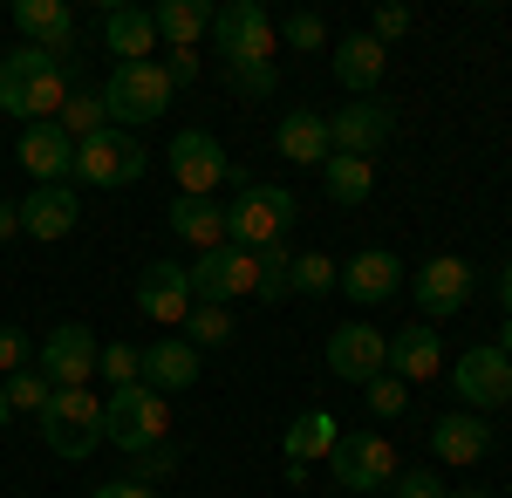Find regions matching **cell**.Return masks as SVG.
<instances>
[{
    "label": "cell",
    "instance_id": "obj_34",
    "mask_svg": "<svg viewBox=\"0 0 512 498\" xmlns=\"http://www.w3.org/2000/svg\"><path fill=\"white\" fill-rule=\"evenodd\" d=\"M185 342L192 348H226L233 342V307H192V314H185Z\"/></svg>",
    "mask_w": 512,
    "mask_h": 498
},
{
    "label": "cell",
    "instance_id": "obj_49",
    "mask_svg": "<svg viewBox=\"0 0 512 498\" xmlns=\"http://www.w3.org/2000/svg\"><path fill=\"white\" fill-rule=\"evenodd\" d=\"M7 423H14V410H7V383H0V430H7Z\"/></svg>",
    "mask_w": 512,
    "mask_h": 498
},
{
    "label": "cell",
    "instance_id": "obj_43",
    "mask_svg": "<svg viewBox=\"0 0 512 498\" xmlns=\"http://www.w3.org/2000/svg\"><path fill=\"white\" fill-rule=\"evenodd\" d=\"M171 471H178V451H171V444H158V451H144V458H137V471H130V478H137V485H158V478H171Z\"/></svg>",
    "mask_w": 512,
    "mask_h": 498
},
{
    "label": "cell",
    "instance_id": "obj_3",
    "mask_svg": "<svg viewBox=\"0 0 512 498\" xmlns=\"http://www.w3.org/2000/svg\"><path fill=\"white\" fill-rule=\"evenodd\" d=\"M41 444H48L55 458L82 464L103 444V396H96V389H55V396L41 403Z\"/></svg>",
    "mask_w": 512,
    "mask_h": 498
},
{
    "label": "cell",
    "instance_id": "obj_6",
    "mask_svg": "<svg viewBox=\"0 0 512 498\" xmlns=\"http://www.w3.org/2000/svg\"><path fill=\"white\" fill-rule=\"evenodd\" d=\"M171 76H164V62H123L110 69V89H103V110L117 130H137V123H158L171 110Z\"/></svg>",
    "mask_w": 512,
    "mask_h": 498
},
{
    "label": "cell",
    "instance_id": "obj_31",
    "mask_svg": "<svg viewBox=\"0 0 512 498\" xmlns=\"http://www.w3.org/2000/svg\"><path fill=\"white\" fill-rule=\"evenodd\" d=\"M62 137L69 144H82V137H96L103 123H110V110H103V89H69V103H62Z\"/></svg>",
    "mask_w": 512,
    "mask_h": 498
},
{
    "label": "cell",
    "instance_id": "obj_17",
    "mask_svg": "<svg viewBox=\"0 0 512 498\" xmlns=\"http://www.w3.org/2000/svg\"><path fill=\"white\" fill-rule=\"evenodd\" d=\"M14 157L28 164L35 185H69V178H76V144L62 137V123H21Z\"/></svg>",
    "mask_w": 512,
    "mask_h": 498
},
{
    "label": "cell",
    "instance_id": "obj_9",
    "mask_svg": "<svg viewBox=\"0 0 512 498\" xmlns=\"http://www.w3.org/2000/svg\"><path fill=\"white\" fill-rule=\"evenodd\" d=\"M164 164H171V178H178V198H212L233 178V157L219 151L212 130H178V137L164 144Z\"/></svg>",
    "mask_w": 512,
    "mask_h": 498
},
{
    "label": "cell",
    "instance_id": "obj_42",
    "mask_svg": "<svg viewBox=\"0 0 512 498\" xmlns=\"http://www.w3.org/2000/svg\"><path fill=\"white\" fill-rule=\"evenodd\" d=\"M390 498H451L437 471H396L390 478Z\"/></svg>",
    "mask_w": 512,
    "mask_h": 498
},
{
    "label": "cell",
    "instance_id": "obj_16",
    "mask_svg": "<svg viewBox=\"0 0 512 498\" xmlns=\"http://www.w3.org/2000/svg\"><path fill=\"white\" fill-rule=\"evenodd\" d=\"M137 314H151L164 335L192 314V267H178V260H151V267L137 273Z\"/></svg>",
    "mask_w": 512,
    "mask_h": 498
},
{
    "label": "cell",
    "instance_id": "obj_28",
    "mask_svg": "<svg viewBox=\"0 0 512 498\" xmlns=\"http://www.w3.org/2000/svg\"><path fill=\"white\" fill-rule=\"evenodd\" d=\"M274 151L287 157V164H328V116L321 110H287L280 116V130H274Z\"/></svg>",
    "mask_w": 512,
    "mask_h": 498
},
{
    "label": "cell",
    "instance_id": "obj_23",
    "mask_svg": "<svg viewBox=\"0 0 512 498\" xmlns=\"http://www.w3.org/2000/svg\"><path fill=\"white\" fill-rule=\"evenodd\" d=\"M198 348L185 335H158V342L144 348V389H158V396H178V389L198 383Z\"/></svg>",
    "mask_w": 512,
    "mask_h": 498
},
{
    "label": "cell",
    "instance_id": "obj_10",
    "mask_svg": "<svg viewBox=\"0 0 512 498\" xmlns=\"http://www.w3.org/2000/svg\"><path fill=\"white\" fill-rule=\"evenodd\" d=\"M253 280H260V253L212 246V253H198V267H192V307H233L253 294Z\"/></svg>",
    "mask_w": 512,
    "mask_h": 498
},
{
    "label": "cell",
    "instance_id": "obj_14",
    "mask_svg": "<svg viewBox=\"0 0 512 498\" xmlns=\"http://www.w3.org/2000/svg\"><path fill=\"white\" fill-rule=\"evenodd\" d=\"M390 130H396V110L383 96H349L342 110L328 116V144L342 157H376L390 144Z\"/></svg>",
    "mask_w": 512,
    "mask_h": 498
},
{
    "label": "cell",
    "instance_id": "obj_7",
    "mask_svg": "<svg viewBox=\"0 0 512 498\" xmlns=\"http://www.w3.org/2000/svg\"><path fill=\"white\" fill-rule=\"evenodd\" d=\"M328 471H335L342 492L376 498V492H390V478L403 471V464H396V444L383 437V430H349V437L328 451Z\"/></svg>",
    "mask_w": 512,
    "mask_h": 498
},
{
    "label": "cell",
    "instance_id": "obj_51",
    "mask_svg": "<svg viewBox=\"0 0 512 498\" xmlns=\"http://www.w3.org/2000/svg\"><path fill=\"white\" fill-rule=\"evenodd\" d=\"M376 498H390V492H376Z\"/></svg>",
    "mask_w": 512,
    "mask_h": 498
},
{
    "label": "cell",
    "instance_id": "obj_29",
    "mask_svg": "<svg viewBox=\"0 0 512 498\" xmlns=\"http://www.w3.org/2000/svg\"><path fill=\"white\" fill-rule=\"evenodd\" d=\"M212 0H158L151 7V28H158L164 48H198V41L212 35Z\"/></svg>",
    "mask_w": 512,
    "mask_h": 498
},
{
    "label": "cell",
    "instance_id": "obj_39",
    "mask_svg": "<svg viewBox=\"0 0 512 498\" xmlns=\"http://www.w3.org/2000/svg\"><path fill=\"white\" fill-rule=\"evenodd\" d=\"M280 41H287V48H301V55H315L321 41H328V28H321V14H308V7H301V14H287Z\"/></svg>",
    "mask_w": 512,
    "mask_h": 498
},
{
    "label": "cell",
    "instance_id": "obj_2",
    "mask_svg": "<svg viewBox=\"0 0 512 498\" xmlns=\"http://www.w3.org/2000/svg\"><path fill=\"white\" fill-rule=\"evenodd\" d=\"M294 192L280 185H239V198L226 205V246H246V253H267L294 232Z\"/></svg>",
    "mask_w": 512,
    "mask_h": 498
},
{
    "label": "cell",
    "instance_id": "obj_35",
    "mask_svg": "<svg viewBox=\"0 0 512 498\" xmlns=\"http://www.w3.org/2000/svg\"><path fill=\"white\" fill-rule=\"evenodd\" d=\"M48 396H55V389H48V376H41L35 362L7 376V410H14V417H41V403H48Z\"/></svg>",
    "mask_w": 512,
    "mask_h": 498
},
{
    "label": "cell",
    "instance_id": "obj_40",
    "mask_svg": "<svg viewBox=\"0 0 512 498\" xmlns=\"http://www.w3.org/2000/svg\"><path fill=\"white\" fill-rule=\"evenodd\" d=\"M410 21H417V14H410L403 0H383V7H376V21H369V35H376L383 48H390V41H403V35H410Z\"/></svg>",
    "mask_w": 512,
    "mask_h": 498
},
{
    "label": "cell",
    "instance_id": "obj_8",
    "mask_svg": "<svg viewBox=\"0 0 512 498\" xmlns=\"http://www.w3.org/2000/svg\"><path fill=\"white\" fill-rule=\"evenodd\" d=\"M410 294H417V314L437 328V321H451V314H465V307H472L478 273H472L465 253H431V260L417 267V280H410Z\"/></svg>",
    "mask_w": 512,
    "mask_h": 498
},
{
    "label": "cell",
    "instance_id": "obj_18",
    "mask_svg": "<svg viewBox=\"0 0 512 498\" xmlns=\"http://www.w3.org/2000/svg\"><path fill=\"white\" fill-rule=\"evenodd\" d=\"M14 212H21V232H28V239L55 246V239H69V232H76L82 198H76V185H35Z\"/></svg>",
    "mask_w": 512,
    "mask_h": 498
},
{
    "label": "cell",
    "instance_id": "obj_21",
    "mask_svg": "<svg viewBox=\"0 0 512 498\" xmlns=\"http://www.w3.org/2000/svg\"><path fill=\"white\" fill-rule=\"evenodd\" d=\"M485 451H492V423L478 417V410H451V417L431 423V458L437 464H458V471H465V464H478Z\"/></svg>",
    "mask_w": 512,
    "mask_h": 498
},
{
    "label": "cell",
    "instance_id": "obj_24",
    "mask_svg": "<svg viewBox=\"0 0 512 498\" xmlns=\"http://www.w3.org/2000/svg\"><path fill=\"white\" fill-rule=\"evenodd\" d=\"M14 28L28 35V48L69 55V41H76V7H69V0H14Z\"/></svg>",
    "mask_w": 512,
    "mask_h": 498
},
{
    "label": "cell",
    "instance_id": "obj_33",
    "mask_svg": "<svg viewBox=\"0 0 512 498\" xmlns=\"http://www.w3.org/2000/svg\"><path fill=\"white\" fill-rule=\"evenodd\" d=\"M287 294H294V253H287V246H267V253H260V280H253V301H287Z\"/></svg>",
    "mask_w": 512,
    "mask_h": 498
},
{
    "label": "cell",
    "instance_id": "obj_48",
    "mask_svg": "<svg viewBox=\"0 0 512 498\" xmlns=\"http://www.w3.org/2000/svg\"><path fill=\"white\" fill-rule=\"evenodd\" d=\"M492 348H499V355H506V362H512V321H506V328H499V342H492Z\"/></svg>",
    "mask_w": 512,
    "mask_h": 498
},
{
    "label": "cell",
    "instance_id": "obj_19",
    "mask_svg": "<svg viewBox=\"0 0 512 498\" xmlns=\"http://www.w3.org/2000/svg\"><path fill=\"white\" fill-rule=\"evenodd\" d=\"M403 287V260H396L390 246H362V253H349V267H342V294H349L355 307H383Z\"/></svg>",
    "mask_w": 512,
    "mask_h": 498
},
{
    "label": "cell",
    "instance_id": "obj_11",
    "mask_svg": "<svg viewBox=\"0 0 512 498\" xmlns=\"http://www.w3.org/2000/svg\"><path fill=\"white\" fill-rule=\"evenodd\" d=\"M212 41H219V69L226 62H274V21L260 0H226L212 14Z\"/></svg>",
    "mask_w": 512,
    "mask_h": 498
},
{
    "label": "cell",
    "instance_id": "obj_32",
    "mask_svg": "<svg viewBox=\"0 0 512 498\" xmlns=\"http://www.w3.org/2000/svg\"><path fill=\"white\" fill-rule=\"evenodd\" d=\"M335 287H342V267L328 253H294V294L301 301H328Z\"/></svg>",
    "mask_w": 512,
    "mask_h": 498
},
{
    "label": "cell",
    "instance_id": "obj_22",
    "mask_svg": "<svg viewBox=\"0 0 512 498\" xmlns=\"http://www.w3.org/2000/svg\"><path fill=\"white\" fill-rule=\"evenodd\" d=\"M103 41H110V69L123 62H151V48H158V28H151V7H103Z\"/></svg>",
    "mask_w": 512,
    "mask_h": 498
},
{
    "label": "cell",
    "instance_id": "obj_50",
    "mask_svg": "<svg viewBox=\"0 0 512 498\" xmlns=\"http://www.w3.org/2000/svg\"><path fill=\"white\" fill-rule=\"evenodd\" d=\"M451 498H492V492H451Z\"/></svg>",
    "mask_w": 512,
    "mask_h": 498
},
{
    "label": "cell",
    "instance_id": "obj_45",
    "mask_svg": "<svg viewBox=\"0 0 512 498\" xmlns=\"http://www.w3.org/2000/svg\"><path fill=\"white\" fill-rule=\"evenodd\" d=\"M89 498H158L151 485H137V478H110V485H96Z\"/></svg>",
    "mask_w": 512,
    "mask_h": 498
},
{
    "label": "cell",
    "instance_id": "obj_12",
    "mask_svg": "<svg viewBox=\"0 0 512 498\" xmlns=\"http://www.w3.org/2000/svg\"><path fill=\"white\" fill-rule=\"evenodd\" d=\"M96 355H103V342H96L82 321H62V328H48V342L35 348V369L48 376V389H89Z\"/></svg>",
    "mask_w": 512,
    "mask_h": 498
},
{
    "label": "cell",
    "instance_id": "obj_27",
    "mask_svg": "<svg viewBox=\"0 0 512 498\" xmlns=\"http://www.w3.org/2000/svg\"><path fill=\"white\" fill-rule=\"evenodd\" d=\"M164 226H171V239L212 253V246H226V205H219V198H171Z\"/></svg>",
    "mask_w": 512,
    "mask_h": 498
},
{
    "label": "cell",
    "instance_id": "obj_37",
    "mask_svg": "<svg viewBox=\"0 0 512 498\" xmlns=\"http://www.w3.org/2000/svg\"><path fill=\"white\" fill-rule=\"evenodd\" d=\"M362 396H369V417H403V410H410V383L390 376V369H383L376 383H362Z\"/></svg>",
    "mask_w": 512,
    "mask_h": 498
},
{
    "label": "cell",
    "instance_id": "obj_30",
    "mask_svg": "<svg viewBox=\"0 0 512 498\" xmlns=\"http://www.w3.org/2000/svg\"><path fill=\"white\" fill-rule=\"evenodd\" d=\"M321 178H328V198H335V205H362V198L376 192V164H369V157H342V151H328Z\"/></svg>",
    "mask_w": 512,
    "mask_h": 498
},
{
    "label": "cell",
    "instance_id": "obj_41",
    "mask_svg": "<svg viewBox=\"0 0 512 498\" xmlns=\"http://www.w3.org/2000/svg\"><path fill=\"white\" fill-rule=\"evenodd\" d=\"M35 362V348H28V335L14 328V321H0V383L14 376V369H28Z\"/></svg>",
    "mask_w": 512,
    "mask_h": 498
},
{
    "label": "cell",
    "instance_id": "obj_46",
    "mask_svg": "<svg viewBox=\"0 0 512 498\" xmlns=\"http://www.w3.org/2000/svg\"><path fill=\"white\" fill-rule=\"evenodd\" d=\"M14 232H21V212H14V205H7V198H0V246H7V239H14Z\"/></svg>",
    "mask_w": 512,
    "mask_h": 498
},
{
    "label": "cell",
    "instance_id": "obj_26",
    "mask_svg": "<svg viewBox=\"0 0 512 498\" xmlns=\"http://www.w3.org/2000/svg\"><path fill=\"white\" fill-rule=\"evenodd\" d=\"M444 362H451V355H444V342H437L431 321H417V328L390 335V376H403V383H431Z\"/></svg>",
    "mask_w": 512,
    "mask_h": 498
},
{
    "label": "cell",
    "instance_id": "obj_1",
    "mask_svg": "<svg viewBox=\"0 0 512 498\" xmlns=\"http://www.w3.org/2000/svg\"><path fill=\"white\" fill-rule=\"evenodd\" d=\"M62 103H69V76H62V62H55L48 48L14 41V48L0 55V110L21 116V123H55Z\"/></svg>",
    "mask_w": 512,
    "mask_h": 498
},
{
    "label": "cell",
    "instance_id": "obj_47",
    "mask_svg": "<svg viewBox=\"0 0 512 498\" xmlns=\"http://www.w3.org/2000/svg\"><path fill=\"white\" fill-rule=\"evenodd\" d=\"M499 307H506V321H512V260L499 267Z\"/></svg>",
    "mask_w": 512,
    "mask_h": 498
},
{
    "label": "cell",
    "instance_id": "obj_5",
    "mask_svg": "<svg viewBox=\"0 0 512 498\" xmlns=\"http://www.w3.org/2000/svg\"><path fill=\"white\" fill-rule=\"evenodd\" d=\"M164 430H171V410H164L158 389L130 383V389H110V403H103V437L130 451V458H144V451H158Z\"/></svg>",
    "mask_w": 512,
    "mask_h": 498
},
{
    "label": "cell",
    "instance_id": "obj_15",
    "mask_svg": "<svg viewBox=\"0 0 512 498\" xmlns=\"http://www.w3.org/2000/svg\"><path fill=\"white\" fill-rule=\"evenodd\" d=\"M383 369H390V335H383V328L342 321V328L328 335V376H342V383H376Z\"/></svg>",
    "mask_w": 512,
    "mask_h": 498
},
{
    "label": "cell",
    "instance_id": "obj_44",
    "mask_svg": "<svg viewBox=\"0 0 512 498\" xmlns=\"http://www.w3.org/2000/svg\"><path fill=\"white\" fill-rule=\"evenodd\" d=\"M164 76H171V89L198 82V48H171V55H164Z\"/></svg>",
    "mask_w": 512,
    "mask_h": 498
},
{
    "label": "cell",
    "instance_id": "obj_4",
    "mask_svg": "<svg viewBox=\"0 0 512 498\" xmlns=\"http://www.w3.org/2000/svg\"><path fill=\"white\" fill-rule=\"evenodd\" d=\"M144 171H151V151H144L130 130H117V123H103L96 137H82V144H76V185H89V192L137 185Z\"/></svg>",
    "mask_w": 512,
    "mask_h": 498
},
{
    "label": "cell",
    "instance_id": "obj_20",
    "mask_svg": "<svg viewBox=\"0 0 512 498\" xmlns=\"http://www.w3.org/2000/svg\"><path fill=\"white\" fill-rule=\"evenodd\" d=\"M342 444V423L328 410H301V417L280 430V458H287V478H308V464H321Z\"/></svg>",
    "mask_w": 512,
    "mask_h": 498
},
{
    "label": "cell",
    "instance_id": "obj_25",
    "mask_svg": "<svg viewBox=\"0 0 512 498\" xmlns=\"http://www.w3.org/2000/svg\"><path fill=\"white\" fill-rule=\"evenodd\" d=\"M383 62H390V48L376 35H342L335 41V82H342L349 96H376V89H383Z\"/></svg>",
    "mask_w": 512,
    "mask_h": 498
},
{
    "label": "cell",
    "instance_id": "obj_13",
    "mask_svg": "<svg viewBox=\"0 0 512 498\" xmlns=\"http://www.w3.org/2000/svg\"><path fill=\"white\" fill-rule=\"evenodd\" d=\"M451 383H458V396H465V410L492 417V410L512 403V362L492 342H478V348H465V355L451 362Z\"/></svg>",
    "mask_w": 512,
    "mask_h": 498
},
{
    "label": "cell",
    "instance_id": "obj_38",
    "mask_svg": "<svg viewBox=\"0 0 512 498\" xmlns=\"http://www.w3.org/2000/svg\"><path fill=\"white\" fill-rule=\"evenodd\" d=\"M226 82H233L246 103H260V96H274V62H226Z\"/></svg>",
    "mask_w": 512,
    "mask_h": 498
},
{
    "label": "cell",
    "instance_id": "obj_36",
    "mask_svg": "<svg viewBox=\"0 0 512 498\" xmlns=\"http://www.w3.org/2000/svg\"><path fill=\"white\" fill-rule=\"evenodd\" d=\"M96 376H110V389H130V383H144V348H130V342H110L103 355H96Z\"/></svg>",
    "mask_w": 512,
    "mask_h": 498
}]
</instances>
